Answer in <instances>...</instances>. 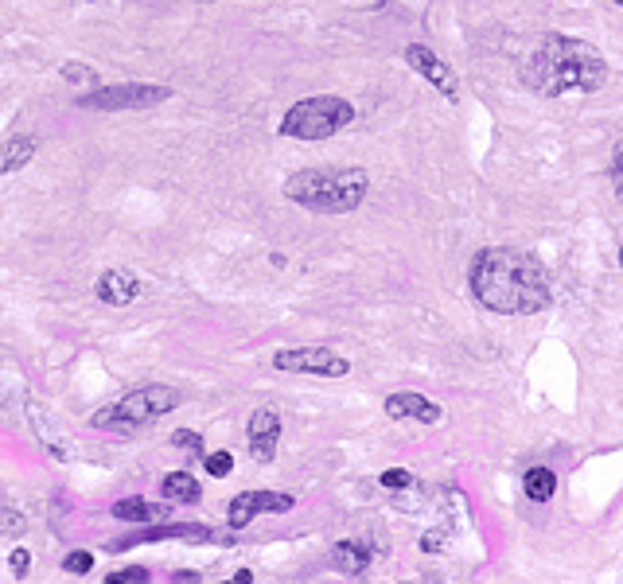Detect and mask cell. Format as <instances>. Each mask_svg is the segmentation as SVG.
<instances>
[{
	"label": "cell",
	"mask_w": 623,
	"mask_h": 584,
	"mask_svg": "<svg viewBox=\"0 0 623 584\" xmlns=\"http://www.w3.org/2000/svg\"><path fill=\"white\" fill-rule=\"evenodd\" d=\"M612 183H616V199H620V207H623V141L616 145V152H612Z\"/></svg>",
	"instance_id": "cell-26"
},
{
	"label": "cell",
	"mask_w": 623,
	"mask_h": 584,
	"mask_svg": "<svg viewBox=\"0 0 623 584\" xmlns=\"http://www.w3.org/2000/svg\"><path fill=\"white\" fill-rule=\"evenodd\" d=\"M620 269H623V246H620Z\"/></svg>",
	"instance_id": "cell-32"
},
{
	"label": "cell",
	"mask_w": 623,
	"mask_h": 584,
	"mask_svg": "<svg viewBox=\"0 0 623 584\" xmlns=\"http://www.w3.org/2000/svg\"><path fill=\"white\" fill-rule=\"evenodd\" d=\"M273 366L285 374H316V378H343L351 363L331 347H285L273 355Z\"/></svg>",
	"instance_id": "cell-7"
},
{
	"label": "cell",
	"mask_w": 623,
	"mask_h": 584,
	"mask_svg": "<svg viewBox=\"0 0 623 584\" xmlns=\"http://www.w3.org/2000/svg\"><path fill=\"white\" fill-rule=\"evenodd\" d=\"M160 491H164V499H172V503H199V499H203V487H199V479L191 472L164 475Z\"/></svg>",
	"instance_id": "cell-17"
},
{
	"label": "cell",
	"mask_w": 623,
	"mask_h": 584,
	"mask_svg": "<svg viewBox=\"0 0 623 584\" xmlns=\"http://www.w3.org/2000/svg\"><path fill=\"white\" fill-rule=\"evenodd\" d=\"M222 584H234V581H222Z\"/></svg>",
	"instance_id": "cell-34"
},
{
	"label": "cell",
	"mask_w": 623,
	"mask_h": 584,
	"mask_svg": "<svg viewBox=\"0 0 623 584\" xmlns=\"http://www.w3.org/2000/svg\"><path fill=\"white\" fill-rule=\"evenodd\" d=\"M172 538H180V542H234L230 534H219V530H211V526H199V522H176V526H152V530H133V534H125V538H117L110 549H133V546H148V542H172Z\"/></svg>",
	"instance_id": "cell-8"
},
{
	"label": "cell",
	"mask_w": 623,
	"mask_h": 584,
	"mask_svg": "<svg viewBox=\"0 0 623 584\" xmlns=\"http://www.w3.org/2000/svg\"><path fill=\"white\" fill-rule=\"evenodd\" d=\"M203 468H207V475H215V479H226V475L234 472V456L230 452H207L203 456Z\"/></svg>",
	"instance_id": "cell-20"
},
{
	"label": "cell",
	"mask_w": 623,
	"mask_h": 584,
	"mask_svg": "<svg viewBox=\"0 0 623 584\" xmlns=\"http://www.w3.org/2000/svg\"><path fill=\"white\" fill-rule=\"evenodd\" d=\"M370 191L367 168H300L285 180V199L312 215H347Z\"/></svg>",
	"instance_id": "cell-3"
},
{
	"label": "cell",
	"mask_w": 623,
	"mask_h": 584,
	"mask_svg": "<svg viewBox=\"0 0 623 584\" xmlns=\"http://www.w3.org/2000/svg\"><path fill=\"white\" fill-rule=\"evenodd\" d=\"M386 417H394V421H421V425H437L440 417H444V409H440L433 398H425V394H390L386 398Z\"/></svg>",
	"instance_id": "cell-13"
},
{
	"label": "cell",
	"mask_w": 623,
	"mask_h": 584,
	"mask_svg": "<svg viewBox=\"0 0 623 584\" xmlns=\"http://www.w3.org/2000/svg\"><path fill=\"white\" fill-rule=\"evenodd\" d=\"M8 561H12V573H16V577H28V565H32V553H28V549H12Z\"/></svg>",
	"instance_id": "cell-28"
},
{
	"label": "cell",
	"mask_w": 623,
	"mask_h": 584,
	"mask_svg": "<svg viewBox=\"0 0 623 584\" xmlns=\"http://www.w3.org/2000/svg\"><path fill=\"white\" fill-rule=\"evenodd\" d=\"M0 534H24V518L16 511H8V507H0Z\"/></svg>",
	"instance_id": "cell-25"
},
{
	"label": "cell",
	"mask_w": 623,
	"mask_h": 584,
	"mask_svg": "<svg viewBox=\"0 0 623 584\" xmlns=\"http://www.w3.org/2000/svg\"><path fill=\"white\" fill-rule=\"evenodd\" d=\"M402 59L413 67V71L421 74L429 86H437L448 102H456V98H460V82H456V74H452V67L440 59L433 47H425V43H405Z\"/></svg>",
	"instance_id": "cell-10"
},
{
	"label": "cell",
	"mask_w": 623,
	"mask_h": 584,
	"mask_svg": "<svg viewBox=\"0 0 623 584\" xmlns=\"http://www.w3.org/2000/svg\"><path fill=\"white\" fill-rule=\"evenodd\" d=\"M172 98L168 86H148V82H125V86H98L78 94L82 110H102V113H121V110H148V106H164Z\"/></svg>",
	"instance_id": "cell-6"
},
{
	"label": "cell",
	"mask_w": 623,
	"mask_h": 584,
	"mask_svg": "<svg viewBox=\"0 0 623 584\" xmlns=\"http://www.w3.org/2000/svg\"><path fill=\"white\" fill-rule=\"evenodd\" d=\"M172 584H203V577L191 569H180V573H172Z\"/></svg>",
	"instance_id": "cell-29"
},
{
	"label": "cell",
	"mask_w": 623,
	"mask_h": 584,
	"mask_svg": "<svg viewBox=\"0 0 623 584\" xmlns=\"http://www.w3.org/2000/svg\"><path fill=\"white\" fill-rule=\"evenodd\" d=\"M184 402V394L176 386H164V382H152V386H141L133 394H125L121 402H113L110 409H98L90 417L94 429L102 433H137L152 421H160L164 413H172L176 405Z\"/></svg>",
	"instance_id": "cell-4"
},
{
	"label": "cell",
	"mask_w": 623,
	"mask_h": 584,
	"mask_svg": "<svg viewBox=\"0 0 623 584\" xmlns=\"http://www.w3.org/2000/svg\"><path fill=\"white\" fill-rule=\"evenodd\" d=\"M246 440H250V456L257 464H273L277 456V440H281V413L261 405L250 413V425H246Z\"/></svg>",
	"instance_id": "cell-11"
},
{
	"label": "cell",
	"mask_w": 623,
	"mask_h": 584,
	"mask_svg": "<svg viewBox=\"0 0 623 584\" xmlns=\"http://www.w3.org/2000/svg\"><path fill=\"white\" fill-rule=\"evenodd\" d=\"M421 553H440L444 549V530H429V534H421Z\"/></svg>",
	"instance_id": "cell-27"
},
{
	"label": "cell",
	"mask_w": 623,
	"mask_h": 584,
	"mask_svg": "<svg viewBox=\"0 0 623 584\" xmlns=\"http://www.w3.org/2000/svg\"><path fill=\"white\" fill-rule=\"evenodd\" d=\"M63 569H67V573H74V577H86V573L94 569V553H90V549H74V553H67Z\"/></svg>",
	"instance_id": "cell-21"
},
{
	"label": "cell",
	"mask_w": 623,
	"mask_h": 584,
	"mask_svg": "<svg viewBox=\"0 0 623 584\" xmlns=\"http://www.w3.org/2000/svg\"><path fill=\"white\" fill-rule=\"evenodd\" d=\"M59 78L63 82H71V86H82V90H98L102 86V78H98V71L94 67H86V63H63L59 67Z\"/></svg>",
	"instance_id": "cell-19"
},
{
	"label": "cell",
	"mask_w": 623,
	"mask_h": 584,
	"mask_svg": "<svg viewBox=\"0 0 623 584\" xmlns=\"http://www.w3.org/2000/svg\"><path fill=\"white\" fill-rule=\"evenodd\" d=\"M113 518H117V522H164V518H168V507L133 495V499H117V503H113Z\"/></svg>",
	"instance_id": "cell-15"
},
{
	"label": "cell",
	"mask_w": 623,
	"mask_h": 584,
	"mask_svg": "<svg viewBox=\"0 0 623 584\" xmlns=\"http://www.w3.org/2000/svg\"><path fill=\"white\" fill-rule=\"evenodd\" d=\"M522 491H526L530 503H550L553 491H557V475L550 468H530L522 475Z\"/></svg>",
	"instance_id": "cell-18"
},
{
	"label": "cell",
	"mask_w": 623,
	"mask_h": 584,
	"mask_svg": "<svg viewBox=\"0 0 623 584\" xmlns=\"http://www.w3.org/2000/svg\"><path fill=\"white\" fill-rule=\"evenodd\" d=\"M351 121H355V106L347 98L312 94V98H300L296 106H289L277 129H281V137H293V141H328L335 133H343Z\"/></svg>",
	"instance_id": "cell-5"
},
{
	"label": "cell",
	"mask_w": 623,
	"mask_h": 584,
	"mask_svg": "<svg viewBox=\"0 0 623 584\" xmlns=\"http://www.w3.org/2000/svg\"><path fill=\"white\" fill-rule=\"evenodd\" d=\"M331 565L339 573H347V577H359L370 565V549L363 542H335L331 546Z\"/></svg>",
	"instance_id": "cell-16"
},
{
	"label": "cell",
	"mask_w": 623,
	"mask_h": 584,
	"mask_svg": "<svg viewBox=\"0 0 623 584\" xmlns=\"http://www.w3.org/2000/svg\"><path fill=\"white\" fill-rule=\"evenodd\" d=\"M518 82L530 94H542V98H561L569 90L596 94L608 82V63L585 39L550 32L526 55V63L518 67Z\"/></svg>",
	"instance_id": "cell-2"
},
{
	"label": "cell",
	"mask_w": 623,
	"mask_h": 584,
	"mask_svg": "<svg viewBox=\"0 0 623 584\" xmlns=\"http://www.w3.org/2000/svg\"><path fill=\"white\" fill-rule=\"evenodd\" d=\"M36 156H39L36 137H28V133L8 137V141L0 145V176H12V172H20V168H28Z\"/></svg>",
	"instance_id": "cell-14"
},
{
	"label": "cell",
	"mask_w": 623,
	"mask_h": 584,
	"mask_svg": "<svg viewBox=\"0 0 623 584\" xmlns=\"http://www.w3.org/2000/svg\"><path fill=\"white\" fill-rule=\"evenodd\" d=\"M172 444L184 448V452H195V456L203 452V437H199L195 429H176V433H172Z\"/></svg>",
	"instance_id": "cell-24"
},
{
	"label": "cell",
	"mask_w": 623,
	"mask_h": 584,
	"mask_svg": "<svg viewBox=\"0 0 623 584\" xmlns=\"http://www.w3.org/2000/svg\"><path fill=\"white\" fill-rule=\"evenodd\" d=\"M296 507L293 495H285V491H242V495H234L230 499V511H226V526L230 530H242V526H250L257 514H289Z\"/></svg>",
	"instance_id": "cell-9"
},
{
	"label": "cell",
	"mask_w": 623,
	"mask_h": 584,
	"mask_svg": "<svg viewBox=\"0 0 623 584\" xmlns=\"http://www.w3.org/2000/svg\"><path fill=\"white\" fill-rule=\"evenodd\" d=\"M468 285L479 304L499 316H538L553 300L546 265L518 246L479 250L468 265Z\"/></svg>",
	"instance_id": "cell-1"
},
{
	"label": "cell",
	"mask_w": 623,
	"mask_h": 584,
	"mask_svg": "<svg viewBox=\"0 0 623 584\" xmlns=\"http://www.w3.org/2000/svg\"><path fill=\"white\" fill-rule=\"evenodd\" d=\"M195 4H215V0H195Z\"/></svg>",
	"instance_id": "cell-31"
},
{
	"label": "cell",
	"mask_w": 623,
	"mask_h": 584,
	"mask_svg": "<svg viewBox=\"0 0 623 584\" xmlns=\"http://www.w3.org/2000/svg\"><path fill=\"white\" fill-rule=\"evenodd\" d=\"M106 584H148V569H141V565H125V569L110 573Z\"/></svg>",
	"instance_id": "cell-23"
},
{
	"label": "cell",
	"mask_w": 623,
	"mask_h": 584,
	"mask_svg": "<svg viewBox=\"0 0 623 584\" xmlns=\"http://www.w3.org/2000/svg\"><path fill=\"white\" fill-rule=\"evenodd\" d=\"M378 483H382V487H390V491H402V487H417L413 472H405V468H390V472H382V475H378Z\"/></svg>",
	"instance_id": "cell-22"
},
{
	"label": "cell",
	"mask_w": 623,
	"mask_h": 584,
	"mask_svg": "<svg viewBox=\"0 0 623 584\" xmlns=\"http://www.w3.org/2000/svg\"><path fill=\"white\" fill-rule=\"evenodd\" d=\"M90 4H94V0H90Z\"/></svg>",
	"instance_id": "cell-35"
},
{
	"label": "cell",
	"mask_w": 623,
	"mask_h": 584,
	"mask_svg": "<svg viewBox=\"0 0 623 584\" xmlns=\"http://www.w3.org/2000/svg\"><path fill=\"white\" fill-rule=\"evenodd\" d=\"M234 584H254V573H250V569H238V573H234Z\"/></svg>",
	"instance_id": "cell-30"
},
{
	"label": "cell",
	"mask_w": 623,
	"mask_h": 584,
	"mask_svg": "<svg viewBox=\"0 0 623 584\" xmlns=\"http://www.w3.org/2000/svg\"><path fill=\"white\" fill-rule=\"evenodd\" d=\"M94 296L110 308H129L137 296H141V277L129 273V269H106L98 281H94Z\"/></svg>",
	"instance_id": "cell-12"
},
{
	"label": "cell",
	"mask_w": 623,
	"mask_h": 584,
	"mask_svg": "<svg viewBox=\"0 0 623 584\" xmlns=\"http://www.w3.org/2000/svg\"><path fill=\"white\" fill-rule=\"evenodd\" d=\"M616 4H620V8H623V0H616Z\"/></svg>",
	"instance_id": "cell-33"
}]
</instances>
